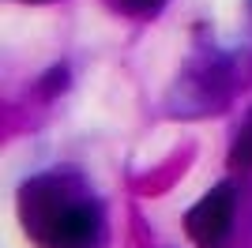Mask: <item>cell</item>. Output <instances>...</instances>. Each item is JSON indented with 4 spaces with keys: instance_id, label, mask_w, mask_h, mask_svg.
<instances>
[{
    "instance_id": "277c9868",
    "label": "cell",
    "mask_w": 252,
    "mask_h": 248,
    "mask_svg": "<svg viewBox=\"0 0 252 248\" xmlns=\"http://www.w3.org/2000/svg\"><path fill=\"white\" fill-rule=\"evenodd\" d=\"M125 11H132V15H147V11H155L162 0H117Z\"/></svg>"
},
{
    "instance_id": "3957f363",
    "label": "cell",
    "mask_w": 252,
    "mask_h": 248,
    "mask_svg": "<svg viewBox=\"0 0 252 248\" xmlns=\"http://www.w3.org/2000/svg\"><path fill=\"white\" fill-rule=\"evenodd\" d=\"M233 162H237V165H252V121L245 124V132L237 135V147H233Z\"/></svg>"
},
{
    "instance_id": "5b68a950",
    "label": "cell",
    "mask_w": 252,
    "mask_h": 248,
    "mask_svg": "<svg viewBox=\"0 0 252 248\" xmlns=\"http://www.w3.org/2000/svg\"><path fill=\"white\" fill-rule=\"evenodd\" d=\"M45 79H49V83H45V94H53L57 87H61V91L68 87V72H64V68H53V72L45 75Z\"/></svg>"
},
{
    "instance_id": "8992f818",
    "label": "cell",
    "mask_w": 252,
    "mask_h": 248,
    "mask_svg": "<svg viewBox=\"0 0 252 248\" xmlns=\"http://www.w3.org/2000/svg\"><path fill=\"white\" fill-rule=\"evenodd\" d=\"M34 4H38V0H34Z\"/></svg>"
},
{
    "instance_id": "6da1fadb",
    "label": "cell",
    "mask_w": 252,
    "mask_h": 248,
    "mask_svg": "<svg viewBox=\"0 0 252 248\" xmlns=\"http://www.w3.org/2000/svg\"><path fill=\"white\" fill-rule=\"evenodd\" d=\"M38 237L45 248H98L102 245V215L91 203H53L38 211Z\"/></svg>"
},
{
    "instance_id": "7a4b0ae2",
    "label": "cell",
    "mask_w": 252,
    "mask_h": 248,
    "mask_svg": "<svg viewBox=\"0 0 252 248\" xmlns=\"http://www.w3.org/2000/svg\"><path fill=\"white\" fill-rule=\"evenodd\" d=\"M230 222H233V188L230 185L211 188L185 218L189 237L200 248H219L226 241V233H230Z\"/></svg>"
}]
</instances>
